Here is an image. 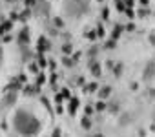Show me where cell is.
<instances>
[{"instance_id": "6da1fadb", "label": "cell", "mask_w": 155, "mask_h": 137, "mask_svg": "<svg viewBox=\"0 0 155 137\" xmlns=\"http://www.w3.org/2000/svg\"><path fill=\"white\" fill-rule=\"evenodd\" d=\"M13 126H15V132L17 133H22V135H33V133H38L40 132V122L35 115H31L29 112H17L15 115V121H13Z\"/></svg>"}, {"instance_id": "7a4b0ae2", "label": "cell", "mask_w": 155, "mask_h": 137, "mask_svg": "<svg viewBox=\"0 0 155 137\" xmlns=\"http://www.w3.org/2000/svg\"><path fill=\"white\" fill-rule=\"evenodd\" d=\"M66 11L69 15H73V17H79L81 13H86L88 11V4L84 2V0H82V2H69Z\"/></svg>"}, {"instance_id": "3957f363", "label": "cell", "mask_w": 155, "mask_h": 137, "mask_svg": "<svg viewBox=\"0 0 155 137\" xmlns=\"http://www.w3.org/2000/svg\"><path fill=\"white\" fill-rule=\"evenodd\" d=\"M153 72H155V68H153V62H148L146 70H144V81H151V77H153Z\"/></svg>"}, {"instance_id": "277c9868", "label": "cell", "mask_w": 155, "mask_h": 137, "mask_svg": "<svg viewBox=\"0 0 155 137\" xmlns=\"http://www.w3.org/2000/svg\"><path fill=\"white\" fill-rule=\"evenodd\" d=\"M15 101H17V95H15V92H11L9 95H6V97H4V104H6V106H11V104H15Z\"/></svg>"}, {"instance_id": "5b68a950", "label": "cell", "mask_w": 155, "mask_h": 137, "mask_svg": "<svg viewBox=\"0 0 155 137\" xmlns=\"http://www.w3.org/2000/svg\"><path fill=\"white\" fill-rule=\"evenodd\" d=\"M18 40H20V42H24V44H26V42L29 40V35H28V29H24V31H22V33L18 35Z\"/></svg>"}, {"instance_id": "8992f818", "label": "cell", "mask_w": 155, "mask_h": 137, "mask_svg": "<svg viewBox=\"0 0 155 137\" xmlns=\"http://www.w3.org/2000/svg\"><path fill=\"white\" fill-rule=\"evenodd\" d=\"M77 106H79V101H77V99H73V101H71V104H69V113H71V115L77 112Z\"/></svg>"}, {"instance_id": "52a82bcc", "label": "cell", "mask_w": 155, "mask_h": 137, "mask_svg": "<svg viewBox=\"0 0 155 137\" xmlns=\"http://www.w3.org/2000/svg\"><path fill=\"white\" fill-rule=\"evenodd\" d=\"M91 72H93L95 75H101V68H99L97 64H93V66H91Z\"/></svg>"}, {"instance_id": "ba28073f", "label": "cell", "mask_w": 155, "mask_h": 137, "mask_svg": "<svg viewBox=\"0 0 155 137\" xmlns=\"http://www.w3.org/2000/svg\"><path fill=\"white\" fill-rule=\"evenodd\" d=\"M110 92H111L110 88H102V92H101V97H108V95H110Z\"/></svg>"}, {"instance_id": "9c48e42d", "label": "cell", "mask_w": 155, "mask_h": 137, "mask_svg": "<svg viewBox=\"0 0 155 137\" xmlns=\"http://www.w3.org/2000/svg\"><path fill=\"white\" fill-rule=\"evenodd\" d=\"M82 124H84V128H90V119L84 117V119H82Z\"/></svg>"}, {"instance_id": "30bf717a", "label": "cell", "mask_w": 155, "mask_h": 137, "mask_svg": "<svg viewBox=\"0 0 155 137\" xmlns=\"http://www.w3.org/2000/svg\"><path fill=\"white\" fill-rule=\"evenodd\" d=\"M71 51V46H64V53H69Z\"/></svg>"}, {"instance_id": "8fae6325", "label": "cell", "mask_w": 155, "mask_h": 137, "mask_svg": "<svg viewBox=\"0 0 155 137\" xmlns=\"http://www.w3.org/2000/svg\"><path fill=\"white\" fill-rule=\"evenodd\" d=\"M26 4H28V6H29V8H31V6H33V4H35V0H28V2H26Z\"/></svg>"}, {"instance_id": "7c38bea8", "label": "cell", "mask_w": 155, "mask_h": 137, "mask_svg": "<svg viewBox=\"0 0 155 137\" xmlns=\"http://www.w3.org/2000/svg\"><path fill=\"white\" fill-rule=\"evenodd\" d=\"M8 2H15V0H8Z\"/></svg>"}]
</instances>
